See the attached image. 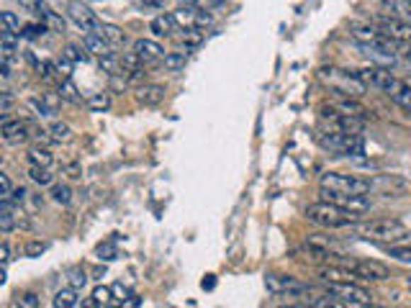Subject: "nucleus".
<instances>
[{"label":"nucleus","mask_w":411,"mask_h":308,"mask_svg":"<svg viewBox=\"0 0 411 308\" xmlns=\"http://www.w3.org/2000/svg\"><path fill=\"white\" fill-rule=\"evenodd\" d=\"M67 13H69V18L75 21L82 31H88V34H90V31H98V34L103 31V23L96 18V13H93L88 6H82L80 0H69V3H67Z\"/></svg>","instance_id":"9b49d317"},{"label":"nucleus","mask_w":411,"mask_h":308,"mask_svg":"<svg viewBox=\"0 0 411 308\" xmlns=\"http://www.w3.org/2000/svg\"><path fill=\"white\" fill-rule=\"evenodd\" d=\"M106 39H108L111 47H116V44H123L126 41V34H123L118 26H108V23H103V31H101Z\"/></svg>","instance_id":"bb28decb"},{"label":"nucleus","mask_w":411,"mask_h":308,"mask_svg":"<svg viewBox=\"0 0 411 308\" xmlns=\"http://www.w3.org/2000/svg\"><path fill=\"white\" fill-rule=\"evenodd\" d=\"M60 96L64 98V101H69V103H80L82 101V98L77 96V88L72 85V80L60 82Z\"/></svg>","instance_id":"2f4dec72"},{"label":"nucleus","mask_w":411,"mask_h":308,"mask_svg":"<svg viewBox=\"0 0 411 308\" xmlns=\"http://www.w3.org/2000/svg\"><path fill=\"white\" fill-rule=\"evenodd\" d=\"M0 21H3V28H6V31H13V34L21 31V21L13 11H3V13H0Z\"/></svg>","instance_id":"7c9ffc66"},{"label":"nucleus","mask_w":411,"mask_h":308,"mask_svg":"<svg viewBox=\"0 0 411 308\" xmlns=\"http://www.w3.org/2000/svg\"><path fill=\"white\" fill-rule=\"evenodd\" d=\"M406 285H409V290H411V278H409V280H406Z\"/></svg>","instance_id":"603ef678"},{"label":"nucleus","mask_w":411,"mask_h":308,"mask_svg":"<svg viewBox=\"0 0 411 308\" xmlns=\"http://www.w3.org/2000/svg\"><path fill=\"white\" fill-rule=\"evenodd\" d=\"M0 52H3V59H11V57L18 52L13 31H6V28H3V34H0Z\"/></svg>","instance_id":"412c9836"},{"label":"nucleus","mask_w":411,"mask_h":308,"mask_svg":"<svg viewBox=\"0 0 411 308\" xmlns=\"http://www.w3.org/2000/svg\"><path fill=\"white\" fill-rule=\"evenodd\" d=\"M147 6H154V8H164V0H144Z\"/></svg>","instance_id":"3c124183"},{"label":"nucleus","mask_w":411,"mask_h":308,"mask_svg":"<svg viewBox=\"0 0 411 308\" xmlns=\"http://www.w3.org/2000/svg\"><path fill=\"white\" fill-rule=\"evenodd\" d=\"M28 162L39 164V167H52V164H55V157H52V152L44 149V147H31V149H28Z\"/></svg>","instance_id":"aec40b11"},{"label":"nucleus","mask_w":411,"mask_h":308,"mask_svg":"<svg viewBox=\"0 0 411 308\" xmlns=\"http://www.w3.org/2000/svg\"><path fill=\"white\" fill-rule=\"evenodd\" d=\"M88 108L96 110V113H103V110L111 108V96L108 93H96V96L88 98Z\"/></svg>","instance_id":"b1692460"},{"label":"nucleus","mask_w":411,"mask_h":308,"mask_svg":"<svg viewBox=\"0 0 411 308\" xmlns=\"http://www.w3.org/2000/svg\"><path fill=\"white\" fill-rule=\"evenodd\" d=\"M162 98H164L162 85H142L137 90V101L142 105H157V103H162Z\"/></svg>","instance_id":"2eb2a0df"},{"label":"nucleus","mask_w":411,"mask_h":308,"mask_svg":"<svg viewBox=\"0 0 411 308\" xmlns=\"http://www.w3.org/2000/svg\"><path fill=\"white\" fill-rule=\"evenodd\" d=\"M0 75H3V80H8V77H11V59L0 62Z\"/></svg>","instance_id":"09e8293b"},{"label":"nucleus","mask_w":411,"mask_h":308,"mask_svg":"<svg viewBox=\"0 0 411 308\" xmlns=\"http://www.w3.org/2000/svg\"><path fill=\"white\" fill-rule=\"evenodd\" d=\"M322 80H327L332 88H334V93H344V96H360V93H365V85L360 77H357V72H344V69H334V67H324L322 69Z\"/></svg>","instance_id":"423d86ee"},{"label":"nucleus","mask_w":411,"mask_h":308,"mask_svg":"<svg viewBox=\"0 0 411 308\" xmlns=\"http://www.w3.org/2000/svg\"><path fill=\"white\" fill-rule=\"evenodd\" d=\"M69 283H72V287H85V283H88V273L85 270H69Z\"/></svg>","instance_id":"4c0bfd02"},{"label":"nucleus","mask_w":411,"mask_h":308,"mask_svg":"<svg viewBox=\"0 0 411 308\" xmlns=\"http://www.w3.org/2000/svg\"><path fill=\"white\" fill-rule=\"evenodd\" d=\"M52 306L55 308H75V306H80L77 287H62V290H57L55 298H52Z\"/></svg>","instance_id":"f3484780"},{"label":"nucleus","mask_w":411,"mask_h":308,"mask_svg":"<svg viewBox=\"0 0 411 308\" xmlns=\"http://www.w3.org/2000/svg\"><path fill=\"white\" fill-rule=\"evenodd\" d=\"M388 257H393L401 265H411V244H393L388 246Z\"/></svg>","instance_id":"4be33fe9"},{"label":"nucleus","mask_w":411,"mask_h":308,"mask_svg":"<svg viewBox=\"0 0 411 308\" xmlns=\"http://www.w3.org/2000/svg\"><path fill=\"white\" fill-rule=\"evenodd\" d=\"M64 57L72 62H88V49H85V44H82V47L67 44V47H64Z\"/></svg>","instance_id":"c85d7f7f"},{"label":"nucleus","mask_w":411,"mask_h":308,"mask_svg":"<svg viewBox=\"0 0 411 308\" xmlns=\"http://www.w3.org/2000/svg\"><path fill=\"white\" fill-rule=\"evenodd\" d=\"M334 108L342 110V113H349V116H360V118L368 116V108H365L363 103L352 101V98H339V101L334 103Z\"/></svg>","instance_id":"6ab92c4d"},{"label":"nucleus","mask_w":411,"mask_h":308,"mask_svg":"<svg viewBox=\"0 0 411 308\" xmlns=\"http://www.w3.org/2000/svg\"><path fill=\"white\" fill-rule=\"evenodd\" d=\"M357 236L373 241H401L409 236V226L398 219H376V221H360L357 224Z\"/></svg>","instance_id":"f03ea898"},{"label":"nucleus","mask_w":411,"mask_h":308,"mask_svg":"<svg viewBox=\"0 0 411 308\" xmlns=\"http://www.w3.org/2000/svg\"><path fill=\"white\" fill-rule=\"evenodd\" d=\"M44 252H47V244L44 241H26V246H23V254L26 257H41Z\"/></svg>","instance_id":"e433bc0d"},{"label":"nucleus","mask_w":411,"mask_h":308,"mask_svg":"<svg viewBox=\"0 0 411 308\" xmlns=\"http://www.w3.org/2000/svg\"><path fill=\"white\" fill-rule=\"evenodd\" d=\"M175 23H178V16L162 13V16H157V18H152L150 28L154 36H170L172 31H175Z\"/></svg>","instance_id":"dca6fc26"},{"label":"nucleus","mask_w":411,"mask_h":308,"mask_svg":"<svg viewBox=\"0 0 411 308\" xmlns=\"http://www.w3.org/2000/svg\"><path fill=\"white\" fill-rule=\"evenodd\" d=\"M357 77L368 85V88H376V90H381V93H385V96H396L398 90L404 88L406 82L404 80H398L390 69H385V67H368V69H357Z\"/></svg>","instance_id":"39448f33"},{"label":"nucleus","mask_w":411,"mask_h":308,"mask_svg":"<svg viewBox=\"0 0 411 308\" xmlns=\"http://www.w3.org/2000/svg\"><path fill=\"white\" fill-rule=\"evenodd\" d=\"M44 31H47V23H44V21H41V23H26L23 31H21V36H23V39H39Z\"/></svg>","instance_id":"473e14b6"},{"label":"nucleus","mask_w":411,"mask_h":308,"mask_svg":"<svg viewBox=\"0 0 411 308\" xmlns=\"http://www.w3.org/2000/svg\"><path fill=\"white\" fill-rule=\"evenodd\" d=\"M134 52H137L147 64H152V62H157V59H164V49L152 39H137L134 41Z\"/></svg>","instance_id":"ddd939ff"},{"label":"nucleus","mask_w":411,"mask_h":308,"mask_svg":"<svg viewBox=\"0 0 411 308\" xmlns=\"http://www.w3.org/2000/svg\"><path fill=\"white\" fill-rule=\"evenodd\" d=\"M191 3L196 8H203V11H208V8H213V6H221V0H191Z\"/></svg>","instance_id":"c03bdc74"},{"label":"nucleus","mask_w":411,"mask_h":308,"mask_svg":"<svg viewBox=\"0 0 411 308\" xmlns=\"http://www.w3.org/2000/svg\"><path fill=\"white\" fill-rule=\"evenodd\" d=\"M265 285H267V290H270V293L291 295V298H295V295H303V293H311V290H314V287L308 285V283L295 280V278H291V275H267Z\"/></svg>","instance_id":"6e6552de"},{"label":"nucleus","mask_w":411,"mask_h":308,"mask_svg":"<svg viewBox=\"0 0 411 308\" xmlns=\"http://www.w3.org/2000/svg\"><path fill=\"white\" fill-rule=\"evenodd\" d=\"M52 198H55L57 203H62V205L72 203V190H69V185H64V183L52 185Z\"/></svg>","instance_id":"a878e982"},{"label":"nucleus","mask_w":411,"mask_h":308,"mask_svg":"<svg viewBox=\"0 0 411 308\" xmlns=\"http://www.w3.org/2000/svg\"><path fill=\"white\" fill-rule=\"evenodd\" d=\"M393 101H396L404 110H409V113H411V88H409V85H404V88L398 90L396 96H393Z\"/></svg>","instance_id":"c9c22d12"},{"label":"nucleus","mask_w":411,"mask_h":308,"mask_svg":"<svg viewBox=\"0 0 411 308\" xmlns=\"http://www.w3.org/2000/svg\"><path fill=\"white\" fill-rule=\"evenodd\" d=\"M0 262H3V265H8V262H11V244H8V241H3V244H0Z\"/></svg>","instance_id":"a18cd8bd"},{"label":"nucleus","mask_w":411,"mask_h":308,"mask_svg":"<svg viewBox=\"0 0 411 308\" xmlns=\"http://www.w3.org/2000/svg\"><path fill=\"white\" fill-rule=\"evenodd\" d=\"M213 285H216V280H213V275H206L203 287H206V290H213Z\"/></svg>","instance_id":"8fccbe9b"},{"label":"nucleus","mask_w":411,"mask_h":308,"mask_svg":"<svg viewBox=\"0 0 411 308\" xmlns=\"http://www.w3.org/2000/svg\"><path fill=\"white\" fill-rule=\"evenodd\" d=\"M44 101H47V105H49V108H52V110H57V108H60V101H64V98H62V96H52V93H47V96H44Z\"/></svg>","instance_id":"de8ad7c7"},{"label":"nucleus","mask_w":411,"mask_h":308,"mask_svg":"<svg viewBox=\"0 0 411 308\" xmlns=\"http://www.w3.org/2000/svg\"><path fill=\"white\" fill-rule=\"evenodd\" d=\"M180 39L185 41V47H198L201 41H203V34L198 31V26H188V28H183Z\"/></svg>","instance_id":"cd10ccee"},{"label":"nucleus","mask_w":411,"mask_h":308,"mask_svg":"<svg viewBox=\"0 0 411 308\" xmlns=\"http://www.w3.org/2000/svg\"><path fill=\"white\" fill-rule=\"evenodd\" d=\"M113 295H118L116 301L123 306V303H126V301H129V298H131V290H129V287H123L121 283H116V285H113Z\"/></svg>","instance_id":"a19ab883"},{"label":"nucleus","mask_w":411,"mask_h":308,"mask_svg":"<svg viewBox=\"0 0 411 308\" xmlns=\"http://www.w3.org/2000/svg\"><path fill=\"white\" fill-rule=\"evenodd\" d=\"M28 178L34 180L36 185H41V188H44V185H52V175H49V167H39V164H31V170H28Z\"/></svg>","instance_id":"5701e85b"},{"label":"nucleus","mask_w":411,"mask_h":308,"mask_svg":"<svg viewBox=\"0 0 411 308\" xmlns=\"http://www.w3.org/2000/svg\"><path fill=\"white\" fill-rule=\"evenodd\" d=\"M28 137V123L21 118H3V139L8 144H21Z\"/></svg>","instance_id":"f8f14e48"},{"label":"nucleus","mask_w":411,"mask_h":308,"mask_svg":"<svg viewBox=\"0 0 411 308\" xmlns=\"http://www.w3.org/2000/svg\"><path fill=\"white\" fill-rule=\"evenodd\" d=\"M322 283L324 290L334 295L339 306H370L373 303V295L365 287L355 285L352 280H322Z\"/></svg>","instance_id":"20e7f679"},{"label":"nucleus","mask_w":411,"mask_h":308,"mask_svg":"<svg viewBox=\"0 0 411 308\" xmlns=\"http://www.w3.org/2000/svg\"><path fill=\"white\" fill-rule=\"evenodd\" d=\"M82 44H85V49H88L90 55H98V57L111 55L108 39H106L103 34H98V31H90V34L82 36Z\"/></svg>","instance_id":"4468645a"},{"label":"nucleus","mask_w":411,"mask_h":308,"mask_svg":"<svg viewBox=\"0 0 411 308\" xmlns=\"http://www.w3.org/2000/svg\"><path fill=\"white\" fill-rule=\"evenodd\" d=\"M49 137L55 139V142H69V137H72V131H69L67 123H62V121H55L52 126H49Z\"/></svg>","instance_id":"393cba45"},{"label":"nucleus","mask_w":411,"mask_h":308,"mask_svg":"<svg viewBox=\"0 0 411 308\" xmlns=\"http://www.w3.org/2000/svg\"><path fill=\"white\" fill-rule=\"evenodd\" d=\"M406 3H409V6H411V0H406Z\"/></svg>","instance_id":"864d4df0"},{"label":"nucleus","mask_w":411,"mask_h":308,"mask_svg":"<svg viewBox=\"0 0 411 308\" xmlns=\"http://www.w3.org/2000/svg\"><path fill=\"white\" fill-rule=\"evenodd\" d=\"M18 306H23V308H36V306H39V295H36V293H23V295H21Z\"/></svg>","instance_id":"79ce46f5"},{"label":"nucleus","mask_w":411,"mask_h":308,"mask_svg":"<svg viewBox=\"0 0 411 308\" xmlns=\"http://www.w3.org/2000/svg\"><path fill=\"white\" fill-rule=\"evenodd\" d=\"M306 219L311 221V224L322 226V229H355V226L363 221L360 219V211H349V208L329 203V200L308 205Z\"/></svg>","instance_id":"f257e3e1"},{"label":"nucleus","mask_w":411,"mask_h":308,"mask_svg":"<svg viewBox=\"0 0 411 308\" xmlns=\"http://www.w3.org/2000/svg\"><path fill=\"white\" fill-rule=\"evenodd\" d=\"M8 110H11V93H3V101H0V113H3V118H8Z\"/></svg>","instance_id":"37998d69"},{"label":"nucleus","mask_w":411,"mask_h":308,"mask_svg":"<svg viewBox=\"0 0 411 308\" xmlns=\"http://www.w3.org/2000/svg\"><path fill=\"white\" fill-rule=\"evenodd\" d=\"M319 185L324 190H334V193H347V195H365V193L373 190V183L365 178H357V175H342V172H324L319 178Z\"/></svg>","instance_id":"7ed1b4c3"},{"label":"nucleus","mask_w":411,"mask_h":308,"mask_svg":"<svg viewBox=\"0 0 411 308\" xmlns=\"http://www.w3.org/2000/svg\"><path fill=\"white\" fill-rule=\"evenodd\" d=\"M26 188H13V195H11V200H13V203H23V200H26Z\"/></svg>","instance_id":"49530a36"},{"label":"nucleus","mask_w":411,"mask_h":308,"mask_svg":"<svg viewBox=\"0 0 411 308\" xmlns=\"http://www.w3.org/2000/svg\"><path fill=\"white\" fill-rule=\"evenodd\" d=\"M111 295H113V287L101 285V287H96V290H93V301H96V306H108Z\"/></svg>","instance_id":"72a5a7b5"},{"label":"nucleus","mask_w":411,"mask_h":308,"mask_svg":"<svg viewBox=\"0 0 411 308\" xmlns=\"http://www.w3.org/2000/svg\"><path fill=\"white\" fill-rule=\"evenodd\" d=\"M13 195V185H11V178H8L6 172H0V198L6 200Z\"/></svg>","instance_id":"58836bf2"},{"label":"nucleus","mask_w":411,"mask_h":308,"mask_svg":"<svg viewBox=\"0 0 411 308\" xmlns=\"http://www.w3.org/2000/svg\"><path fill=\"white\" fill-rule=\"evenodd\" d=\"M16 205L11 198H6L3 203H0V229H3V234H11L16 226Z\"/></svg>","instance_id":"a211bd4d"},{"label":"nucleus","mask_w":411,"mask_h":308,"mask_svg":"<svg viewBox=\"0 0 411 308\" xmlns=\"http://www.w3.org/2000/svg\"><path fill=\"white\" fill-rule=\"evenodd\" d=\"M98 254H101V260H116L118 249L113 244H101L98 246Z\"/></svg>","instance_id":"ea45409f"},{"label":"nucleus","mask_w":411,"mask_h":308,"mask_svg":"<svg viewBox=\"0 0 411 308\" xmlns=\"http://www.w3.org/2000/svg\"><path fill=\"white\" fill-rule=\"evenodd\" d=\"M376 26L381 28L383 34H388L393 41L404 44V47H411V23L396 18V16H383V18L376 21Z\"/></svg>","instance_id":"9d476101"},{"label":"nucleus","mask_w":411,"mask_h":308,"mask_svg":"<svg viewBox=\"0 0 411 308\" xmlns=\"http://www.w3.org/2000/svg\"><path fill=\"white\" fill-rule=\"evenodd\" d=\"M18 3H21L23 11L39 16V18L44 21L49 28H55V31H64V18H62L57 11H52V6H49L47 0H18Z\"/></svg>","instance_id":"1a4fd4ad"},{"label":"nucleus","mask_w":411,"mask_h":308,"mask_svg":"<svg viewBox=\"0 0 411 308\" xmlns=\"http://www.w3.org/2000/svg\"><path fill=\"white\" fill-rule=\"evenodd\" d=\"M337 262H339V265H344V267H349V270L357 275V280L381 283V280H388V278H390V270L383 265V262H376V260H344V257H337Z\"/></svg>","instance_id":"0eeeda50"},{"label":"nucleus","mask_w":411,"mask_h":308,"mask_svg":"<svg viewBox=\"0 0 411 308\" xmlns=\"http://www.w3.org/2000/svg\"><path fill=\"white\" fill-rule=\"evenodd\" d=\"M28 105H31V108H36V113H39L41 118H52V116H55V113H57V110L49 108L44 98H41V101H39V98H31V101H28Z\"/></svg>","instance_id":"f704fd0d"},{"label":"nucleus","mask_w":411,"mask_h":308,"mask_svg":"<svg viewBox=\"0 0 411 308\" xmlns=\"http://www.w3.org/2000/svg\"><path fill=\"white\" fill-rule=\"evenodd\" d=\"M185 62H188L185 52H170V55H164V67L167 69H183Z\"/></svg>","instance_id":"c756f323"}]
</instances>
